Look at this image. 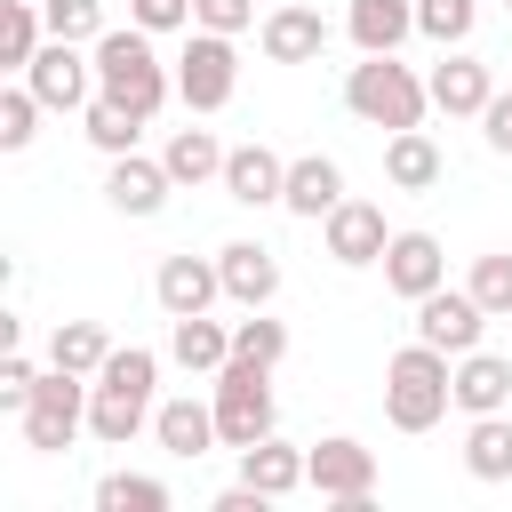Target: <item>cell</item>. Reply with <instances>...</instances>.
I'll return each mask as SVG.
<instances>
[{
	"label": "cell",
	"mask_w": 512,
	"mask_h": 512,
	"mask_svg": "<svg viewBox=\"0 0 512 512\" xmlns=\"http://www.w3.org/2000/svg\"><path fill=\"white\" fill-rule=\"evenodd\" d=\"M152 384H160V352L144 344H112V360L88 376V432L104 448H128L152 424Z\"/></svg>",
	"instance_id": "1"
},
{
	"label": "cell",
	"mask_w": 512,
	"mask_h": 512,
	"mask_svg": "<svg viewBox=\"0 0 512 512\" xmlns=\"http://www.w3.org/2000/svg\"><path fill=\"white\" fill-rule=\"evenodd\" d=\"M448 400H456V352L416 336V344H400L384 360V416H392V432H432L448 416Z\"/></svg>",
	"instance_id": "2"
},
{
	"label": "cell",
	"mask_w": 512,
	"mask_h": 512,
	"mask_svg": "<svg viewBox=\"0 0 512 512\" xmlns=\"http://www.w3.org/2000/svg\"><path fill=\"white\" fill-rule=\"evenodd\" d=\"M96 96H112L120 112H136V120H152L168 96H176V72L152 56V32L136 24V32H104L96 48Z\"/></svg>",
	"instance_id": "3"
},
{
	"label": "cell",
	"mask_w": 512,
	"mask_h": 512,
	"mask_svg": "<svg viewBox=\"0 0 512 512\" xmlns=\"http://www.w3.org/2000/svg\"><path fill=\"white\" fill-rule=\"evenodd\" d=\"M344 104H352V120H368V128H424V104H432V88L400 64V48L392 56H360L352 72H344Z\"/></svg>",
	"instance_id": "4"
},
{
	"label": "cell",
	"mask_w": 512,
	"mask_h": 512,
	"mask_svg": "<svg viewBox=\"0 0 512 512\" xmlns=\"http://www.w3.org/2000/svg\"><path fill=\"white\" fill-rule=\"evenodd\" d=\"M208 400H216L224 448H256V440L272 432V416H280V408H272V368H264V360H240V352L216 368V392H208Z\"/></svg>",
	"instance_id": "5"
},
{
	"label": "cell",
	"mask_w": 512,
	"mask_h": 512,
	"mask_svg": "<svg viewBox=\"0 0 512 512\" xmlns=\"http://www.w3.org/2000/svg\"><path fill=\"white\" fill-rule=\"evenodd\" d=\"M16 416H24V448H40V456H64V448L88 432V376H72V368H48Z\"/></svg>",
	"instance_id": "6"
},
{
	"label": "cell",
	"mask_w": 512,
	"mask_h": 512,
	"mask_svg": "<svg viewBox=\"0 0 512 512\" xmlns=\"http://www.w3.org/2000/svg\"><path fill=\"white\" fill-rule=\"evenodd\" d=\"M304 488H320V496L344 504V512H368V496H376V448H360L352 432L312 440V448H304Z\"/></svg>",
	"instance_id": "7"
},
{
	"label": "cell",
	"mask_w": 512,
	"mask_h": 512,
	"mask_svg": "<svg viewBox=\"0 0 512 512\" xmlns=\"http://www.w3.org/2000/svg\"><path fill=\"white\" fill-rule=\"evenodd\" d=\"M232 88H240V48H232V32H200V24H192V40H184V56H176V96H184L192 112H224Z\"/></svg>",
	"instance_id": "8"
},
{
	"label": "cell",
	"mask_w": 512,
	"mask_h": 512,
	"mask_svg": "<svg viewBox=\"0 0 512 512\" xmlns=\"http://www.w3.org/2000/svg\"><path fill=\"white\" fill-rule=\"evenodd\" d=\"M24 88H32L48 112H80V104L96 96V56H80V40H56V32H48V48L24 64Z\"/></svg>",
	"instance_id": "9"
},
{
	"label": "cell",
	"mask_w": 512,
	"mask_h": 512,
	"mask_svg": "<svg viewBox=\"0 0 512 512\" xmlns=\"http://www.w3.org/2000/svg\"><path fill=\"white\" fill-rule=\"evenodd\" d=\"M496 312L472 296V288H432V296H416V336L424 344H440V352H480V328H488Z\"/></svg>",
	"instance_id": "10"
},
{
	"label": "cell",
	"mask_w": 512,
	"mask_h": 512,
	"mask_svg": "<svg viewBox=\"0 0 512 512\" xmlns=\"http://www.w3.org/2000/svg\"><path fill=\"white\" fill-rule=\"evenodd\" d=\"M320 232H328V256L336 264H384V248H392V232H384V208L376 200H336L328 216H320Z\"/></svg>",
	"instance_id": "11"
},
{
	"label": "cell",
	"mask_w": 512,
	"mask_h": 512,
	"mask_svg": "<svg viewBox=\"0 0 512 512\" xmlns=\"http://www.w3.org/2000/svg\"><path fill=\"white\" fill-rule=\"evenodd\" d=\"M216 184H224L240 208H280V192H288V160H280L272 144H232Z\"/></svg>",
	"instance_id": "12"
},
{
	"label": "cell",
	"mask_w": 512,
	"mask_h": 512,
	"mask_svg": "<svg viewBox=\"0 0 512 512\" xmlns=\"http://www.w3.org/2000/svg\"><path fill=\"white\" fill-rule=\"evenodd\" d=\"M216 272H224V296H232L240 312H256V304L280 296V256H272L264 240H224V248H216Z\"/></svg>",
	"instance_id": "13"
},
{
	"label": "cell",
	"mask_w": 512,
	"mask_h": 512,
	"mask_svg": "<svg viewBox=\"0 0 512 512\" xmlns=\"http://www.w3.org/2000/svg\"><path fill=\"white\" fill-rule=\"evenodd\" d=\"M152 296H160L168 320H184V312H208V304L224 296V272H216V256H160Z\"/></svg>",
	"instance_id": "14"
},
{
	"label": "cell",
	"mask_w": 512,
	"mask_h": 512,
	"mask_svg": "<svg viewBox=\"0 0 512 512\" xmlns=\"http://www.w3.org/2000/svg\"><path fill=\"white\" fill-rule=\"evenodd\" d=\"M424 88H432V104H440L448 120H480V112H488V96H496L488 64H480V56H464V48H448V56L432 64V80H424Z\"/></svg>",
	"instance_id": "15"
},
{
	"label": "cell",
	"mask_w": 512,
	"mask_h": 512,
	"mask_svg": "<svg viewBox=\"0 0 512 512\" xmlns=\"http://www.w3.org/2000/svg\"><path fill=\"white\" fill-rule=\"evenodd\" d=\"M168 192H176L168 160H144V152H120V160H112V176H104V200H112L120 216H160V208H168Z\"/></svg>",
	"instance_id": "16"
},
{
	"label": "cell",
	"mask_w": 512,
	"mask_h": 512,
	"mask_svg": "<svg viewBox=\"0 0 512 512\" xmlns=\"http://www.w3.org/2000/svg\"><path fill=\"white\" fill-rule=\"evenodd\" d=\"M440 280H448V256H440V240H432V232H392V248H384V288L416 304V296H432Z\"/></svg>",
	"instance_id": "17"
},
{
	"label": "cell",
	"mask_w": 512,
	"mask_h": 512,
	"mask_svg": "<svg viewBox=\"0 0 512 512\" xmlns=\"http://www.w3.org/2000/svg\"><path fill=\"white\" fill-rule=\"evenodd\" d=\"M256 48L272 56V64H320V48H328V24H320V8H272L264 24H256Z\"/></svg>",
	"instance_id": "18"
},
{
	"label": "cell",
	"mask_w": 512,
	"mask_h": 512,
	"mask_svg": "<svg viewBox=\"0 0 512 512\" xmlns=\"http://www.w3.org/2000/svg\"><path fill=\"white\" fill-rule=\"evenodd\" d=\"M152 432H160L168 456H208V448L224 440V432H216V400H192V392H184V400H160V408H152Z\"/></svg>",
	"instance_id": "19"
},
{
	"label": "cell",
	"mask_w": 512,
	"mask_h": 512,
	"mask_svg": "<svg viewBox=\"0 0 512 512\" xmlns=\"http://www.w3.org/2000/svg\"><path fill=\"white\" fill-rule=\"evenodd\" d=\"M344 32H352L360 56H392L416 32V0H352L344 8Z\"/></svg>",
	"instance_id": "20"
},
{
	"label": "cell",
	"mask_w": 512,
	"mask_h": 512,
	"mask_svg": "<svg viewBox=\"0 0 512 512\" xmlns=\"http://www.w3.org/2000/svg\"><path fill=\"white\" fill-rule=\"evenodd\" d=\"M336 200H344V168H336L328 152L288 160V192H280V208H288V216H312V224H320Z\"/></svg>",
	"instance_id": "21"
},
{
	"label": "cell",
	"mask_w": 512,
	"mask_h": 512,
	"mask_svg": "<svg viewBox=\"0 0 512 512\" xmlns=\"http://www.w3.org/2000/svg\"><path fill=\"white\" fill-rule=\"evenodd\" d=\"M512 400V360L496 352H456V408L464 416H504Z\"/></svg>",
	"instance_id": "22"
},
{
	"label": "cell",
	"mask_w": 512,
	"mask_h": 512,
	"mask_svg": "<svg viewBox=\"0 0 512 512\" xmlns=\"http://www.w3.org/2000/svg\"><path fill=\"white\" fill-rule=\"evenodd\" d=\"M384 176H392V192H432V184L448 176V160H440V144H432L424 128H392V144H384Z\"/></svg>",
	"instance_id": "23"
},
{
	"label": "cell",
	"mask_w": 512,
	"mask_h": 512,
	"mask_svg": "<svg viewBox=\"0 0 512 512\" xmlns=\"http://www.w3.org/2000/svg\"><path fill=\"white\" fill-rule=\"evenodd\" d=\"M168 352H176V368L216 376V368L232 360V328H224V320H208V312H184V320H168Z\"/></svg>",
	"instance_id": "24"
},
{
	"label": "cell",
	"mask_w": 512,
	"mask_h": 512,
	"mask_svg": "<svg viewBox=\"0 0 512 512\" xmlns=\"http://www.w3.org/2000/svg\"><path fill=\"white\" fill-rule=\"evenodd\" d=\"M240 480L264 488V496H296V488H304V448L280 440V432H264L256 448H240Z\"/></svg>",
	"instance_id": "25"
},
{
	"label": "cell",
	"mask_w": 512,
	"mask_h": 512,
	"mask_svg": "<svg viewBox=\"0 0 512 512\" xmlns=\"http://www.w3.org/2000/svg\"><path fill=\"white\" fill-rule=\"evenodd\" d=\"M112 360V336L96 328V320H56V336H48V368H72V376H96Z\"/></svg>",
	"instance_id": "26"
},
{
	"label": "cell",
	"mask_w": 512,
	"mask_h": 512,
	"mask_svg": "<svg viewBox=\"0 0 512 512\" xmlns=\"http://www.w3.org/2000/svg\"><path fill=\"white\" fill-rule=\"evenodd\" d=\"M40 48H48V16H40V0H0V64L24 72Z\"/></svg>",
	"instance_id": "27"
},
{
	"label": "cell",
	"mask_w": 512,
	"mask_h": 512,
	"mask_svg": "<svg viewBox=\"0 0 512 512\" xmlns=\"http://www.w3.org/2000/svg\"><path fill=\"white\" fill-rule=\"evenodd\" d=\"M464 472H472V480H512V424H504V416H472V432H464Z\"/></svg>",
	"instance_id": "28"
},
{
	"label": "cell",
	"mask_w": 512,
	"mask_h": 512,
	"mask_svg": "<svg viewBox=\"0 0 512 512\" xmlns=\"http://www.w3.org/2000/svg\"><path fill=\"white\" fill-rule=\"evenodd\" d=\"M136 128H144V120H136V112H120L112 96H88V104H80V136H88V144H96L104 160L136 152Z\"/></svg>",
	"instance_id": "29"
},
{
	"label": "cell",
	"mask_w": 512,
	"mask_h": 512,
	"mask_svg": "<svg viewBox=\"0 0 512 512\" xmlns=\"http://www.w3.org/2000/svg\"><path fill=\"white\" fill-rule=\"evenodd\" d=\"M160 160H168V176H176V184H208V176H224V144H216L208 128H176Z\"/></svg>",
	"instance_id": "30"
},
{
	"label": "cell",
	"mask_w": 512,
	"mask_h": 512,
	"mask_svg": "<svg viewBox=\"0 0 512 512\" xmlns=\"http://www.w3.org/2000/svg\"><path fill=\"white\" fill-rule=\"evenodd\" d=\"M96 512H168V480H152V472H104L96 480Z\"/></svg>",
	"instance_id": "31"
},
{
	"label": "cell",
	"mask_w": 512,
	"mask_h": 512,
	"mask_svg": "<svg viewBox=\"0 0 512 512\" xmlns=\"http://www.w3.org/2000/svg\"><path fill=\"white\" fill-rule=\"evenodd\" d=\"M472 24H480V0H416V32L440 48H464Z\"/></svg>",
	"instance_id": "32"
},
{
	"label": "cell",
	"mask_w": 512,
	"mask_h": 512,
	"mask_svg": "<svg viewBox=\"0 0 512 512\" xmlns=\"http://www.w3.org/2000/svg\"><path fill=\"white\" fill-rule=\"evenodd\" d=\"M40 16H48V32L56 40H80V48H96L112 24H104V0H40Z\"/></svg>",
	"instance_id": "33"
},
{
	"label": "cell",
	"mask_w": 512,
	"mask_h": 512,
	"mask_svg": "<svg viewBox=\"0 0 512 512\" xmlns=\"http://www.w3.org/2000/svg\"><path fill=\"white\" fill-rule=\"evenodd\" d=\"M40 112H48V104H40L24 80H16V88H0V152H24V144L40 136Z\"/></svg>",
	"instance_id": "34"
},
{
	"label": "cell",
	"mask_w": 512,
	"mask_h": 512,
	"mask_svg": "<svg viewBox=\"0 0 512 512\" xmlns=\"http://www.w3.org/2000/svg\"><path fill=\"white\" fill-rule=\"evenodd\" d=\"M232 352H240V360H264V368H280L288 328H280V320H264V304H256L248 320H232Z\"/></svg>",
	"instance_id": "35"
},
{
	"label": "cell",
	"mask_w": 512,
	"mask_h": 512,
	"mask_svg": "<svg viewBox=\"0 0 512 512\" xmlns=\"http://www.w3.org/2000/svg\"><path fill=\"white\" fill-rule=\"evenodd\" d=\"M496 320H512V256H472V280H464Z\"/></svg>",
	"instance_id": "36"
},
{
	"label": "cell",
	"mask_w": 512,
	"mask_h": 512,
	"mask_svg": "<svg viewBox=\"0 0 512 512\" xmlns=\"http://www.w3.org/2000/svg\"><path fill=\"white\" fill-rule=\"evenodd\" d=\"M192 24H200V32H232V40H240V32L256 24V0H192Z\"/></svg>",
	"instance_id": "37"
},
{
	"label": "cell",
	"mask_w": 512,
	"mask_h": 512,
	"mask_svg": "<svg viewBox=\"0 0 512 512\" xmlns=\"http://www.w3.org/2000/svg\"><path fill=\"white\" fill-rule=\"evenodd\" d=\"M32 384H40V368L8 344V360H0V408H24V400H32Z\"/></svg>",
	"instance_id": "38"
},
{
	"label": "cell",
	"mask_w": 512,
	"mask_h": 512,
	"mask_svg": "<svg viewBox=\"0 0 512 512\" xmlns=\"http://www.w3.org/2000/svg\"><path fill=\"white\" fill-rule=\"evenodd\" d=\"M128 16H136L144 32H184V24H192V0H128Z\"/></svg>",
	"instance_id": "39"
},
{
	"label": "cell",
	"mask_w": 512,
	"mask_h": 512,
	"mask_svg": "<svg viewBox=\"0 0 512 512\" xmlns=\"http://www.w3.org/2000/svg\"><path fill=\"white\" fill-rule=\"evenodd\" d=\"M480 136H488V152H504V160H512V96H488V112H480Z\"/></svg>",
	"instance_id": "40"
}]
</instances>
